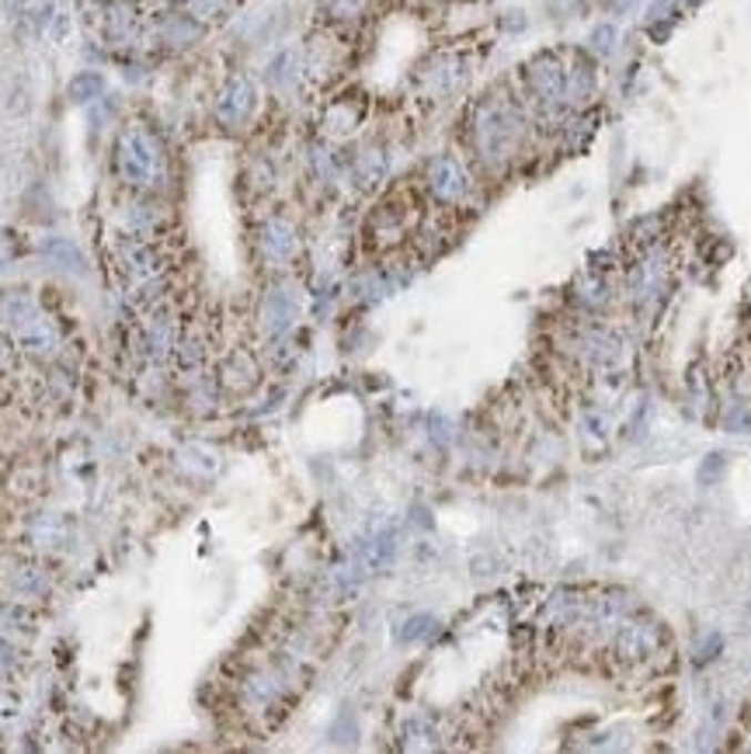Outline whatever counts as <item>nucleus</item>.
<instances>
[{
	"instance_id": "1",
	"label": "nucleus",
	"mask_w": 751,
	"mask_h": 754,
	"mask_svg": "<svg viewBox=\"0 0 751 754\" xmlns=\"http://www.w3.org/2000/svg\"><path fill=\"white\" fill-rule=\"evenodd\" d=\"M115 174L136 192H146L158 185L164 174V153L150 129H143V125L122 129L115 140Z\"/></svg>"
},
{
	"instance_id": "2",
	"label": "nucleus",
	"mask_w": 751,
	"mask_h": 754,
	"mask_svg": "<svg viewBox=\"0 0 751 754\" xmlns=\"http://www.w3.org/2000/svg\"><path fill=\"white\" fill-rule=\"evenodd\" d=\"M519 133V115L501 101H484L474 112V146L484 161H501Z\"/></svg>"
},
{
	"instance_id": "3",
	"label": "nucleus",
	"mask_w": 751,
	"mask_h": 754,
	"mask_svg": "<svg viewBox=\"0 0 751 754\" xmlns=\"http://www.w3.org/2000/svg\"><path fill=\"white\" fill-rule=\"evenodd\" d=\"M428 188L438 202H446V205H459L466 202V195H470V174L463 171L459 161L453 157H435L428 164Z\"/></svg>"
},
{
	"instance_id": "4",
	"label": "nucleus",
	"mask_w": 751,
	"mask_h": 754,
	"mask_svg": "<svg viewBox=\"0 0 751 754\" xmlns=\"http://www.w3.org/2000/svg\"><path fill=\"white\" fill-rule=\"evenodd\" d=\"M257 105V91L254 84L247 81V77H233V81L223 84L220 91V101H216V119L226 125V129H237L251 119Z\"/></svg>"
},
{
	"instance_id": "5",
	"label": "nucleus",
	"mask_w": 751,
	"mask_h": 754,
	"mask_svg": "<svg viewBox=\"0 0 751 754\" xmlns=\"http://www.w3.org/2000/svg\"><path fill=\"white\" fill-rule=\"evenodd\" d=\"M14 342L21 345V351H29V355H35V358H49V355H57V348H60V334H57V327L49 324L39 309L35 314L29 317V320H21L18 327H14Z\"/></svg>"
},
{
	"instance_id": "6",
	"label": "nucleus",
	"mask_w": 751,
	"mask_h": 754,
	"mask_svg": "<svg viewBox=\"0 0 751 754\" xmlns=\"http://www.w3.org/2000/svg\"><path fill=\"white\" fill-rule=\"evenodd\" d=\"M174 345V327H171V317L168 314H153L143 327V348L153 355V358H161L168 348Z\"/></svg>"
},
{
	"instance_id": "7",
	"label": "nucleus",
	"mask_w": 751,
	"mask_h": 754,
	"mask_svg": "<svg viewBox=\"0 0 751 754\" xmlns=\"http://www.w3.org/2000/svg\"><path fill=\"white\" fill-rule=\"evenodd\" d=\"M177 4L192 24H210L233 8V0H177Z\"/></svg>"
},
{
	"instance_id": "8",
	"label": "nucleus",
	"mask_w": 751,
	"mask_h": 754,
	"mask_svg": "<svg viewBox=\"0 0 751 754\" xmlns=\"http://www.w3.org/2000/svg\"><path fill=\"white\" fill-rule=\"evenodd\" d=\"M49 254L57 257V262L63 265V268H73V272H84V257H81V251H77L73 244H63V241H57V244H49L45 247Z\"/></svg>"
},
{
	"instance_id": "9",
	"label": "nucleus",
	"mask_w": 751,
	"mask_h": 754,
	"mask_svg": "<svg viewBox=\"0 0 751 754\" xmlns=\"http://www.w3.org/2000/svg\"><path fill=\"white\" fill-rule=\"evenodd\" d=\"M362 8H366V0H324V11H327L331 18H338V21L355 18Z\"/></svg>"
},
{
	"instance_id": "10",
	"label": "nucleus",
	"mask_w": 751,
	"mask_h": 754,
	"mask_svg": "<svg viewBox=\"0 0 751 754\" xmlns=\"http://www.w3.org/2000/svg\"><path fill=\"white\" fill-rule=\"evenodd\" d=\"M94 94H101V77H94V73L77 77V81H73V98H77V101H88V98H94Z\"/></svg>"
},
{
	"instance_id": "11",
	"label": "nucleus",
	"mask_w": 751,
	"mask_h": 754,
	"mask_svg": "<svg viewBox=\"0 0 751 754\" xmlns=\"http://www.w3.org/2000/svg\"><path fill=\"white\" fill-rule=\"evenodd\" d=\"M14 668H18V650L0 636V679H8Z\"/></svg>"
},
{
	"instance_id": "12",
	"label": "nucleus",
	"mask_w": 751,
	"mask_h": 754,
	"mask_svg": "<svg viewBox=\"0 0 751 754\" xmlns=\"http://www.w3.org/2000/svg\"><path fill=\"white\" fill-rule=\"evenodd\" d=\"M8 358V348H4V342H0V361H4Z\"/></svg>"
}]
</instances>
